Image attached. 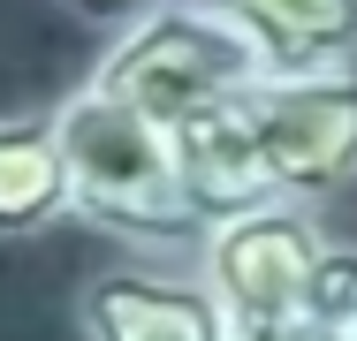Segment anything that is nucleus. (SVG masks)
I'll use <instances>...</instances> for the list:
<instances>
[{"instance_id":"obj_1","label":"nucleus","mask_w":357,"mask_h":341,"mask_svg":"<svg viewBox=\"0 0 357 341\" xmlns=\"http://www.w3.org/2000/svg\"><path fill=\"white\" fill-rule=\"evenodd\" d=\"M54 114H61L76 220L84 228L130 243L144 258H198L206 251V220H198V205L183 190L175 136L160 122L130 114L99 84H76L69 99H54Z\"/></svg>"},{"instance_id":"obj_2","label":"nucleus","mask_w":357,"mask_h":341,"mask_svg":"<svg viewBox=\"0 0 357 341\" xmlns=\"http://www.w3.org/2000/svg\"><path fill=\"white\" fill-rule=\"evenodd\" d=\"M259 76H266L259 46L213 0H160L152 15H137L130 31L107 38V54L84 84H99L107 99H122L130 114H144V122H160L175 136L183 122L243 99Z\"/></svg>"},{"instance_id":"obj_3","label":"nucleus","mask_w":357,"mask_h":341,"mask_svg":"<svg viewBox=\"0 0 357 341\" xmlns=\"http://www.w3.org/2000/svg\"><path fill=\"white\" fill-rule=\"evenodd\" d=\"M236 114L282 205H327L357 182V68L259 76Z\"/></svg>"},{"instance_id":"obj_4","label":"nucleus","mask_w":357,"mask_h":341,"mask_svg":"<svg viewBox=\"0 0 357 341\" xmlns=\"http://www.w3.org/2000/svg\"><path fill=\"white\" fill-rule=\"evenodd\" d=\"M327 243L335 235H327L319 205H259V212L220 220L206 235V251L190 258V273L213 288L236 341H259L304 319V296H312V273L327 258Z\"/></svg>"},{"instance_id":"obj_6","label":"nucleus","mask_w":357,"mask_h":341,"mask_svg":"<svg viewBox=\"0 0 357 341\" xmlns=\"http://www.w3.org/2000/svg\"><path fill=\"white\" fill-rule=\"evenodd\" d=\"M76 220L69 144L54 106H0V243H31Z\"/></svg>"},{"instance_id":"obj_10","label":"nucleus","mask_w":357,"mask_h":341,"mask_svg":"<svg viewBox=\"0 0 357 341\" xmlns=\"http://www.w3.org/2000/svg\"><path fill=\"white\" fill-rule=\"evenodd\" d=\"M76 23H91V31H130L137 15H152L160 0H61Z\"/></svg>"},{"instance_id":"obj_11","label":"nucleus","mask_w":357,"mask_h":341,"mask_svg":"<svg viewBox=\"0 0 357 341\" xmlns=\"http://www.w3.org/2000/svg\"><path fill=\"white\" fill-rule=\"evenodd\" d=\"M259 341H342V334H327V326H312V319H296V326H282V334H259Z\"/></svg>"},{"instance_id":"obj_8","label":"nucleus","mask_w":357,"mask_h":341,"mask_svg":"<svg viewBox=\"0 0 357 341\" xmlns=\"http://www.w3.org/2000/svg\"><path fill=\"white\" fill-rule=\"evenodd\" d=\"M175 167H183V190H190V205H198L206 235H213L220 220H236V212L282 205L274 182H266V167H259V152H251V129H243L236 99L175 129Z\"/></svg>"},{"instance_id":"obj_5","label":"nucleus","mask_w":357,"mask_h":341,"mask_svg":"<svg viewBox=\"0 0 357 341\" xmlns=\"http://www.w3.org/2000/svg\"><path fill=\"white\" fill-rule=\"evenodd\" d=\"M76 326L84 341H236L228 311L198 273L160 266H114L76 288Z\"/></svg>"},{"instance_id":"obj_9","label":"nucleus","mask_w":357,"mask_h":341,"mask_svg":"<svg viewBox=\"0 0 357 341\" xmlns=\"http://www.w3.org/2000/svg\"><path fill=\"white\" fill-rule=\"evenodd\" d=\"M304 319L357 341V243H327V258L312 273V296H304Z\"/></svg>"},{"instance_id":"obj_7","label":"nucleus","mask_w":357,"mask_h":341,"mask_svg":"<svg viewBox=\"0 0 357 341\" xmlns=\"http://www.w3.org/2000/svg\"><path fill=\"white\" fill-rule=\"evenodd\" d=\"M259 46L266 76H319L357 68V0H213Z\"/></svg>"}]
</instances>
